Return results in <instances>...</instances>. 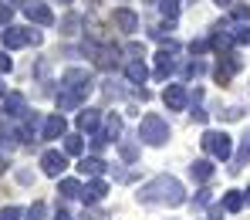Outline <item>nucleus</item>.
I'll use <instances>...</instances> for the list:
<instances>
[{
	"instance_id": "nucleus-1",
	"label": "nucleus",
	"mask_w": 250,
	"mask_h": 220,
	"mask_svg": "<svg viewBox=\"0 0 250 220\" xmlns=\"http://www.w3.org/2000/svg\"><path fill=\"white\" fill-rule=\"evenodd\" d=\"M139 200L142 203H166V207H179L186 200V190L176 176H156L149 179L142 190H139Z\"/></svg>"
},
{
	"instance_id": "nucleus-2",
	"label": "nucleus",
	"mask_w": 250,
	"mask_h": 220,
	"mask_svg": "<svg viewBox=\"0 0 250 220\" xmlns=\"http://www.w3.org/2000/svg\"><path fill=\"white\" fill-rule=\"evenodd\" d=\"M139 139H142V142H149V146H163V142L169 139L166 119H159V115H146V119H142V126H139Z\"/></svg>"
},
{
	"instance_id": "nucleus-3",
	"label": "nucleus",
	"mask_w": 250,
	"mask_h": 220,
	"mask_svg": "<svg viewBox=\"0 0 250 220\" xmlns=\"http://www.w3.org/2000/svg\"><path fill=\"white\" fill-rule=\"evenodd\" d=\"M203 149L213 159H230V135L227 132H203Z\"/></svg>"
},
{
	"instance_id": "nucleus-4",
	"label": "nucleus",
	"mask_w": 250,
	"mask_h": 220,
	"mask_svg": "<svg viewBox=\"0 0 250 220\" xmlns=\"http://www.w3.org/2000/svg\"><path fill=\"white\" fill-rule=\"evenodd\" d=\"M0 38H3V47H10V51L41 41V34L38 31H27V27H7V31H0Z\"/></svg>"
},
{
	"instance_id": "nucleus-5",
	"label": "nucleus",
	"mask_w": 250,
	"mask_h": 220,
	"mask_svg": "<svg viewBox=\"0 0 250 220\" xmlns=\"http://www.w3.org/2000/svg\"><path fill=\"white\" fill-rule=\"evenodd\" d=\"M88 91L91 88H58V112H71V109H78L84 98H88Z\"/></svg>"
},
{
	"instance_id": "nucleus-6",
	"label": "nucleus",
	"mask_w": 250,
	"mask_h": 220,
	"mask_svg": "<svg viewBox=\"0 0 250 220\" xmlns=\"http://www.w3.org/2000/svg\"><path fill=\"white\" fill-rule=\"evenodd\" d=\"M41 170L47 176H61L68 170V153H58V149H47L41 156Z\"/></svg>"
},
{
	"instance_id": "nucleus-7",
	"label": "nucleus",
	"mask_w": 250,
	"mask_h": 220,
	"mask_svg": "<svg viewBox=\"0 0 250 220\" xmlns=\"http://www.w3.org/2000/svg\"><path fill=\"white\" fill-rule=\"evenodd\" d=\"M84 51L95 58L98 68H115V65H119V47H95V44H84Z\"/></svg>"
},
{
	"instance_id": "nucleus-8",
	"label": "nucleus",
	"mask_w": 250,
	"mask_h": 220,
	"mask_svg": "<svg viewBox=\"0 0 250 220\" xmlns=\"http://www.w3.org/2000/svg\"><path fill=\"white\" fill-rule=\"evenodd\" d=\"M58 88H91V71L88 68H68L61 75V85Z\"/></svg>"
},
{
	"instance_id": "nucleus-9",
	"label": "nucleus",
	"mask_w": 250,
	"mask_h": 220,
	"mask_svg": "<svg viewBox=\"0 0 250 220\" xmlns=\"http://www.w3.org/2000/svg\"><path fill=\"white\" fill-rule=\"evenodd\" d=\"M112 24H115L119 31H125V34H135V31H139V14L119 7V10H112Z\"/></svg>"
},
{
	"instance_id": "nucleus-10",
	"label": "nucleus",
	"mask_w": 250,
	"mask_h": 220,
	"mask_svg": "<svg viewBox=\"0 0 250 220\" xmlns=\"http://www.w3.org/2000/svg\"><path fill=\"white\" fill-rule=\"evenodd\" d=\"M163 102H166V109L179 112V109H186L189 95H186V88H183V85H169L166 91H163Z\"/></svg>"
},
{
	"instance_id": "nucleus-11",
	"label": "nucleus",
	"mask_w": 250,
	"mask_h": 220,
	"mask_svg": "<svg viewBox=\"0 0 250 220\" xmlns=\"http://www.w3.org/2000/svg\"><path fill=\"white\" fill-rule=\"evenodd\" d=\"M64 132H68L64 115H51V119H44V126H41V139H58V135H64Z\"/></svg>"
},
{
	"instance_id": "nucleus-12",
	"label": "nucleus",
	"mask_w": 250,
	"mask_h": 220,
	"mask_svg": "<svg viewBox=\"0 0 250 220\" xmlns=\"http://www.w3.org/2000/svg\"><path fill=\"white\" fill-rule=\"evenodd\" d=\"M237 68H240V58H237V54H227L223 61H216V68H213V78H216V82H227V78H230Z\"/></svg>"
},
{
	"instance_id": "nucleus-13",
	"label": "nucleus",
	"mask_w": 250,
	"mask_h": 220,
	"mask_svg": "<svg viewBox=\"0 0 250 220\" xmlns=\"http://www.w3.org/2000/svg\"><path fill=\"white\" fill-rule=\"evenodd\" d=\"M24 14H27V21L44 24V27H47V24H54V14H51L44 3H27V7H24Z\"/></svg>"
},
{
	"instance_id": "nucleus-14",
	"label": "nucleus",
	"mask_w": 250,
	"mask_h": 220,
	"mask_svg": "<svg viewBox=\"0 0 250 220\" xmlns=\"http://www.w3.org/2000/svg\"><path fill=\"white\" fill-rule=\"evenodd\" d=\"M105 193H108L105 179H91V183H84V190H82V200H84V203H98V200H102Z\"/></svg>"
},
{
	"instance_id": "nucleus-15",
	"label": "nucleus",
	"mask_w": 250,
	"mask_h": 220,
	"mask_svg": "<svg viewBox=\"0 0 250 220\" xmlns=\"http://www.w3.org/2000/svg\"><path fill=\"white\" fill-rule=\"evenodd\" d=\"M3 112L10 115V119H21V115H27V105H24V95H7L3 98Z\"/></svg>"
},
{
	"instance_id": "nucleus-16",
	"label": "nucleus",
	"mask_w": 250,
	"mask_h": 220,
	"mask_svg": "<svg viewBox=\"0 0 250 220\" xmlns=\"http://www.w3.org/2000/svg\"><path fill=\"white\" fill-rule=\"evenodd\" d=\"M169 54H172V51H166V47H163V51L156 54V78H159V82H166L169 75H172V68H176Z\"/></svg>"
},
{
	"instance_id": "nucleus-17",
	"label": "nucleus",
	"mask_w": 250,
	"mask_h": 220,
	"mask_svg": "<svg viewBox=\"0 0 250 220\" xmlns=\"http://www.w3.org/2000/svg\"><path fill=\"white\" fill-rule=\"evenodd\" d=\"M17 142H21V129L17 126H0V149L3 153H10Z\"/></svg>"
},
{
	"instance_id": "nucleus-18",
	"label": "nucleus",
	"mask_w": 250,
	"mask_h": 220,
	"mask_svg": "<svg viewBox=\"0 0 250 220\" xmlns=\"http://www.w3.org/2000/svg\"><path fill=\"white\" fill-rule=\"evenodd\" d=\"M125 78H128L132 85H142V82L149 78V68H146L142 61H128V65H125Z\"/></svg>"
},
{
	"instance_id": "nucleus-19",
	"label": "nucleus",
	"mask_w": 250,
	"mask_h": 220,
	"mask_svg": "<svg viewBox=\"0 0 250 220\" xmlns=\"http://www.w3.org/2000/svg\"><path fill=\"white\" fill-rule=\"evenodd\" d=\"M78 170H82V173H88V176H102L105 170H108V166H105V163H102L98 156H82Z\"/></svg>"
},
{
	"instance_id": "nucleus-20",
	"label": "nucleus",
	"mask_w": 250,
	"mask_h": 220,
	"mask_svg": "<svg viewBox=\"0 0 250 220\" xmlns=\"http://www.w3.org/2000/svg\"><path fill=\"white\" fill-rule=\"evenodd\" d=\"M78 129L82 132H98V109H84V112H78Z\"/></svg>"
},
{
	"instance_id": "nucleus-21",
	"label": "nucleus",
	"mask_w": 250,
	"mask_h": 220,
	"mask_svg": "<svg viewBox=\"0 0 250 220\" xmlns=\"http://www.w3.org/2000/svg\"><path fill=\"white\" fill-rule=\"evenodd\" d=\"M189 173H193V179H200V183H207L209 176H213V163H209V159H196V163L189 166Z\"/></svg>"
},
{
	"instance_id": "nucleus-22",
	"label": "nucleus",
	"mask_w": 250,
	"mask_h": 220,
	"mask_svg": "<svg viewBox=\"0 0 250 220\" xmlns=\"http://www.w3.org/2000/svg\"><path fill=\"white\" fill-rule=\"evenodd\" d=\"M244 203H247V200H244V193H240V190H230V193L223 197V210H227V214H237Z\"/></svg>"
},
{
	"instance_id": "nucleus-23",
	"label": "nucleus",
	"mask_w": 250,
	"mask_h": 220,
	"mask_svg": "<svg viewBox=\"0 0 250 220\" xmlns=\"http://www.w3.org/2000/svg\"><path fill=\"white\" fill-rule=\"evenodd\" d=\"M247 159H250V132L244 135V139H240V149H237V156H233V166H230V170L237 173V170H240Z\"/></svg>"
},
{
	"instance_id": "nucleus-24",
	"label": "nucleus",
	"mask_w": 250,
	"mask_h": 220,
	"mask_svg": "<svg viewBox=\"0 0 250 220\" xmlns=\"http://www.w3.org/2000/svg\"><path fill=\"white\" fill-rule=\"evenodd\" d=\"M61 34H78V27H82V17L78 14H68V17H61Z\"/></svg>"
},
{
	"instance_id": "nucleus-25",
	"label": "nucleus",
	"mask_w": 250,
	"mask_h": 220,
	"mask_svg": "<svg viewBox=\"0 0 250 220\" xmlns=\"http://www.w3.org/2000/svg\"><path fill=\"white\" fill-rule=\"evenodd\" d=\"M64 153H68V156H82L84 153L82 135H64Z\"/></svg>"
},
{
	"instance_id": "nucleus-26",
	"label": "nucleus",
	"mask_w": 250,
	"mask_h": 220,
	"mask_svg": "<svg viewBox=\"0 0 250 220\" xmlns=\"http://www.w3.org/2000/svg\"><path fill=\"white\" fill-rule=\"evenodd\" d=\"M58 190H61V193H64V197H82V183H78V179H61V183H58Z\"/></svg>"
},
{
	"instance_id": "nucleus-27",
	"label": "nucleus",
	"mask_w": 250,
	"mask_h": 220,
	"mask_svg": "<svg viewBox=\"0 0 250 220\" xmlns=\"http://www.w3.org/2000/svg\"><path fill=\"white\" fill-rule=\"evenodd\" d=\"M119 153H122L125 163H135L139 159V146H132V142H119Z\"/></svg>"
},
{
	"instance_id": "nucleus-28",
	"label": "nucleus",
	"mask_w": 250,
	"mask_h": 220,
	"mask_svg": "<svg viewBox=\"0 0 250 220\" xmlns=\"http://www.w3.org/2000/svg\"><path fill=\"white\" fill-rule=\"evenodd\" d=\"M179 3H183V0H159V10H163V17H169V21H172V17L179 14Z\"/></svg>"
},
{
	"instance_id": "nucleus-29",
	"label": "nucleus",
	"mask_w": 250,
	"mask_h": 220,
	"mask_svg": "<svg viewBox=\"0 0 250 220\" xmlns=\"http://www.w3.org/2000/svg\"><path fill=\"white\" fill-rule=\"evenodd\" d=\"M105 132H108V139L122 135V119H119V115H108V122H105Z\"/></svg>"
},
{
	"instance_id": "nucleus-30",
	"label": "nucleus",
	"mask_w": 250,
	"mask_h": 220,
	"mask_svg": "<svg viewBox=\"0 0 250 220\" xmlns=\"http://www.w3.org/2000/svg\"><path fill=\"white\" fill-rule=\"evenodd\" d=\"M47 217V207L44 203H31V210L24 214V220H44Z\"/></svg>"
},
{
	"instance_id": "nucleus-31",
	"label": "nucleus",
	"mask_w": 250,
	"mask_h": 220,
	"mask_svg": "<svg viewBox=\"0 0 250 220\" xmlns=\"http://www.w3.org/2000/svg\"><path fill=\"white\" fill-rule=\"evenodd\" d=\"M213 47H216V51H227V47H230V38H227V34H223V31H216V34H213Z\"/></svg>"
},
{
	"instance_id": "nucleus-32",
	"label": "nucleus",
	"mask_w": 250,
	"mask_h": 220,
	"mask_svg": "<svg viewBox=\"0 0 250 220\" xmlns=\"http://www.w3.org/2000/svg\"><path fill=\"white\" fill-rule=\"evenodd\" d=\"M0 220H21V210L17 207H3L0 210Z\"/></svg>"
},
{
	"instance_id": "nucleus-33",
	"label": "nucleus",
	"mask_w": 250,
	"mask_h": 220,
	"mask_svg": "<svg viewBox=\"0 0 250 220\" xmlns=\"http://www.w3.org/2000/svg\"><path fill=\"white\" fill-rule=\"evenodd\" d=\"M200 71H203V65H200V61H189V65L183 68V75H186V78H193V75H200Z\"/></svg>"
},
{
	"instance_id": "nucleus-34",
	"label": "nucleus",
	"mask_w": 250,
	"mask_h": 220,
	"mask_svg": "<svg viewBox=\"0 0 250 220\" xmlns=\"http://www.w3.org/2000/svg\"><path fill=\"white\" fill-rule=\"evenodd\" d=\"M10 17H14V7H10V3H3V0H0V24H7V21H10Z\"/></svg>"
},
{
	"instance_id": "nucleus-35",
	"label": "nucleus",
	"mask_w": 250,
	"mask_h": 220,
	"mask_svg": "<svg viewBox=\"0 0 250 220\" xmlns=\"http://www.w3.org/2000/svg\"><path fill=\"white\" fill-rule=\"evenodd\" d=\"M233 17H237V21H250V7H244V3L233 7Z\"/></svg>"
},
{
	"instance_id": "nucleus-36",
	"label": "nucleus",
	"mask_w": 250,
	"mask_h": 220,
	"mask_svg": "<svg viewBox=\"0 0 250 220\" xmlns=\"http://www.w3.org/2000/svg\"><path fill=\"white\" fill-rule=\"evenodd\" d=\"M207 47H209V41H203V38H200V41H193V44H189V51H193V54H203Z\"/></svg>"
},
{
	"instance_id": "nucleus-37",
	"label": "nucleus",
	"mask_w": 250,
	"mask_h": 220,
	"mask_svg": "<svg viewBox=\"0 0 250 220\" xmlns=\"http://www.w3.org/2000/svg\"><path fill=\"white\" fill-rule=\"evenodd\" d=\"M240 115H244V109H237V105H233V109H227V112H223V119H227V122H233V119H240Z\"/></svg>"
},
{
	"instance_id": "nucleus-38",
	"label": "nucleus",
	"mask_w": 250,
	"mask_h": 220,
	"mask_svg": "<svg viewBox=\"0 0 250 220\" xmlns=\"http://www.w3.org/2000/svg\"><path fill=\"white\" fill-rule=\"evenodd\" d=\"M223 214H227L223 203H220V207H209V220H223Z\"/></svg>"
},
{
	"instance_id": "nucleus-39",
	"label": "nucleus",
	"mask_w": 250,
	"mask_h": 220,
	"mask_svg": "<svg viewBox=\"0 0 250 220\" xmlns=\"http://www.w3.org/2000/svg\"><path fill=\"white\" fill-rule=\"evenodd\" d=\"M233 38H237V41H250V27H237Z\"/></svg>"
},
{
	"instance_id": "nucleus-40",
	"label": "nucleus",
	"mask_w": 250,
	"mask_h": 220,
	"mask_svg": "<svg viewBox=\"0 0 250 220\" xmlns=\"http://www.w3.org/2000/svg\"><path fill=\"white\" fill-rule=\"evenodd\" d=\"M7 71H10V58L0 51V75H7Z\"/></svg>"
},
{
	"instance_id": "nucleus-41",
	"label": "nucleus",
	"mask_w": 250,
	"mask_h": 220,
	"mask_svg": "<svg viewBox=\"0 0 250 220\" xmlns=\"http://www.w3.org/2000/svg\"><path fill=\"white\" fill-rule=\"evenodd\" d=\"M105 95H108V98H119L122 91H119V88H115V85H112V82H108V85H105Z\"/></svg>"
},
{
	"instance_id": "nucleus-42",
	"label": "nucleus",
	"mask_w": 250,
	"mask_h": 220,
	"mask_svg": "<svg viewBox=\"0 0 250 220\" xmlns=\"http://www.w3.org/2000/svg\"><path fill=\"white\" fill-rule=\"evenodd\" d=\"M17 179H21V183H34V176L27 173V170H21V173H17Z\"/></svg>"
},
{
	"instance_id": "nucleus-43",
	"label": "nucleus",
	"mask_w": 250,
	"mask_h": 220,
	"mask_svg": "<svg viewBox=\"0 0 250 220\" xmlns=\"http://www.w3.org/2000/svg\"><path fill=\"white\" fill-rule=\"evenodd\" d=\"M54 220H71V214H64V210H58V214H54Z\"/></svg>"
},
{
	"instance_id": "nucleus-44",
	"label": "nucleus",
	"mask_w": 250,
	"mask_h": 220,
	"mask_svg": "<svg viewBox=\"0 0 250 220\" xmlns=\"http://www.w3.org/2000/svg\"><path fill=\"white\" fill-rule=\"evenodd\" d=\"M82 220H102V217H98V214H84Z\"/></svg>"
},
{
	"instance_id": "nucleus-45",
	"label": "nucleus",
	"mask_w": 250,
	"mask_h": 220,
	"mask_svg": "<svg viewBox=\"0 0 250 220\" xmlns=\"http://www.w3.org/2000/svg\"><path fill=\"white\" fill-rule=\"evenodd\" d=\"M216 3H230V0H216Z\"/></svg>"
},
{
	"instance_id": "nucleus-46",
	"label": "nucleus",
	"mask_w": 250,
	"mask_h": 220,
	"mask_svg": "<svg viewBox=\"0 0 250 220\" xmlns=\"http://www.w3.org/2000/svg\"><path fill=\"white\" fill-rule=\"evenodd\" d=\"M0 95H3V82H0Z\"/></svg>"
},
{
	"instance_id": "nucleus-47",
	"label": "nucleus",
	"mask_w": 250,
	"mask_h": 220,
	"mask_svg": "<svg viewBox=\"0 0 250 220\" xmlns=\"http://www.w3.org/2000/svg\"><path fill=\"white\" fill-rule=\"evenodd\" d=\"M146 3H156V0H146Z\"/></svg>"
},
{
	"instance_id": "nucleus-48",
	"label": "nucleus",
	"mask_w": 250,
	"mask_h": 220,
	"mask_svg": "<svg viewBox=\"0 0 250 220\" xmlns=\"http://www.w3.org/2000/svg\"><path fill=\"white\" fill-rule=\"evenodd\" d=\"M0 170H3V159H0Z\"/></svg>"
},
{
	"instance_id": "nucleus-49",
	"label": "nucleus",
	"mask_w": 250,
	"mask_h": 220,
	"mask_svg": "<svg viewBox=\"0 0 250 220\" xmlns=\"http://www.w3.org/2000/svg\"><path fill=\"white\" fill-rule=\"evenodd\" d=\"M61 3H71V0H61Z\"/></svg>"
}]
</instances>
